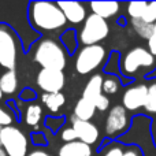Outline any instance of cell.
Returning <instances> with one entry per match:
<instances>
[{"mask_svg": "<svg viewBox=\"0 0 156 156\" xmlns=\"http://www.w3.org/2000/svg\"><path fill=\"white\" fill-rule=\"evenodd\" d=\"M30 22L34 27L44 32H55L67 23L62 10L56 3L52 2H34L29 10Z\"/></svg>", "mask_w": 156, "mask_h": 156, "instance_id": "1", "label": "cell"}, {"mask_svg": "<svg viewBox=\"0 0 156 156\" xmlns=\"http://www.w3.org/2000/svg\"><path fill=\"white\" fill-rule=\"evenodd\" d=\"M34 60L41 69H54L62 71L66 66V51L58 41L44 38L34 51Z\"/></svg>", "mask_w": 156, "mask_h": 156, "instance_id": "2", "label": "cell"}, {"mask_svg": "<svg viewBox=\"0 0 156 156\" xmlns=\"http://www.w3.org/2000/svg\"><path fill=\"white\" fill-rule=\"evenodd\" d=\"M0 147L7 156H26L29 141L22 130L10 125L0 129Z\"/></svg>", "mask_w": 156, "mask_h": 156, "instance_id": "3", "label": "cell"}, {"mask_svg": "<svg viewBox=\"0 0 156 156\" xmlns=\"http://www.w3.org/2000/svg\"><path fill=\"white\" fill-rule=\"evenodd\" d=\"M108 33H110L108 22L94 14H89L80 30V41L85 47L97 45L107 37Z\"/></svg>", "mask_w": 156, "mask_h": 156, "instance_id": "4", "label": "cell"}, {"mask_svg": "<svg viewBox=\"0 0 156 156\" xmlns=\"http://www.w3.org/2000/svg\"><path fill=\"white\" fill-rule=\"evenodd\" d=\"M105 56H107L105 48L100 44L83 47L76 55V70L82 76L92 73L103 65Z\"/></svg>", "mask_w": 156, "mask_h": 156, "instance_id": "5", "label": "cell"}, {"mask_svg": "<svg viewBox=\"0 0 156 156\" xmlns=\"http://www.w3.org/2000/svg\"><path fill=\"white\" fill-rule=\"evenodd\" d=\"M155 65V58L144 47H136L125 55L122 60V73L125 76H133L140 69H151Z\"/></svg>", "mask_w": 156, "mask_h": 156, "instance_id": "6", "label": "cell"}, {"mask_svg": "<svg viewBox=\"0 0 156 156\" xmlns=\"http://www.w3.org/2000/svg\"><path fill=\"white\" fill-rule=\"evenodd\" d=\"M18 58V41L14 33L0 26V67L14 70Z\"/></svg>", "mask_w": 156, "mask_h": 156, "instance_id": "7", "label": "cell"}, {"mask_svg": "<svg viewBox=\"0 0 156 156\" xmlns=\"http://www.w3.org/2000/svg\"><path fill=\"white\" fill-rule=\"evenodd\" d=\"M129 126V115L123 105H114L105 118V133L110 137L122 134Z\"/></svg>", "mask_w": 156, "mask_h": 156, "instance_id": "8", "label": "cell"}, {"mask_svg": "<svg viewBox=\"0 0 156 156\" xmlns=\"http://www.w3.org/2000/svg\"><path fill=\"white\" fill-rule=\"evenodd\" d=\"M37 85L44 93H59L65 86V74L60 70L41 69L37 76Z\"/></svg>", "mask_w": 156, "mask_h": 156, "instance_id": "9", "label": "cell"}, {"mask_svg": "<svg viewBox=\"0 0 156 156\" xmlns=\"http://www.w3.org/2000/svg\"><path fill=\"white\" fill-rule=\"evenodd\" d=\"M148 86L147 85H133L125 90L122 96V105L126 111H138L140 108L145 107Z\"/></svg>", "mask_w": 156, "mask_h": 156, "instance_id": "10", "label": "cell"}, {"mask_svg": "<svg viewBox=\"0 0 156 156\" xmlns=\"http://www.w3.org/2000/svg\"><path fill=\"white\" fill-rule=\"evenodd\" d=\"M73 129L76 130V134L78 141L92 145V144L97 143L100 137V132L97 129V126L94 123H92L90 121H80V119L73 118Z\"/></svg>", "mask_w": 156, "mask_h": 156, "instance_id": "11", "label": "cell"}, {"mask_svg": "<svg viewBox=\"0 0 156 156\" xmlns=\"http://www.w3.org/2000/svg\"><path fill=\"white\" fill-rule=\"evenodd\" d=\"M58 7L62 10L66 21L70 23H81L86 19V8L80 2H58Z\"/></svg>", "mask_w": 156, "mask_h": 156, "instance_id": "12", "label": "cell"}, {"mask_svg": "<svg viewBox=\"0 0 156 156\" xmlns=\"http://www.w3.org/2000/svg\"><path fill=\"white\" fill-rule=\"evenodd\" d=\"M89 5H90V10L93 11L92 14L105 19V21L108 18L115 16L121 10V4L118 2H90Z\"/></svg>", "mask_w": 156, "mask_h": 156, "instance_id": "13", "label": "cell"}, {"mask_svg": "<svg viewBox=\"0 0 156 156\" xmlns=\"http://www.w3.org/2000/svg\"><path fill=\"white\" fill-rule=\"evenodd\" d=\"M90 145L82 143V141H73V143H66L60 147L59 156H92Z\"/></svg>", "mask_w": 156, "mask_h": 156, "instance_id": "14", "label": "cell"}, {"mask_svg": "<svg viewBox=\"0 0 156 156\" xmlns=\"http://www.w3.org/2000/svg\"><path fill=\"white\" fill-rule=\"evenodd\" d=\"M103 78L100 74H94L89 78V81L86 82L85 85V89H83V93H82V97L86 100H90L93 101L97 96L103 93Z\"/></svg>", "mask_w": 156, "mask_h": 156, "instance_id": "15", "label": "cell"}, {"mask_svg": "<svg viewBox=\"0 0 156 156\" xmlns=\"http://www.w3.org/2000/svg\"><path fill=\"white\" fill-rule=\"evenodd\" d=\"M96 112V107H94L93 101L86 99H80L77 101L76 107H74V118L80 119V121H90L94 116Z\"/></svg>", "mask_w": 156, "mask_h": 156, "instance_id": "16", "label": "cell"}, {"mask_svg": "<svg viewBox=\"0 0 156 156\" xmlns=\"http://www.w3.org/2000/svg\"><path fill=\"white\" fill-rule=\"evenodd\" d=\"M18 89V77L15 70H7L0 76V90L3 94H12Z\"/></svg>", "mask_w": 156, "mask_h": 156, "instance_id": "17", "label": "cell"}, {"mask_svg": "<svg viewBox=\"0 0 156 156\" xmlns=\"http://www.w3.org/2000/svg\"><path fill=\"white\" fill-rule=\"evenodd\" d=\"M41 101L51 112H58L66 103V99L62 92H59V93H43Z\"/></svg>", "mask_w": 156, "mask_h": 156, "instance_id": "18", "label": "cell"}, {"mask_svg": "<svg viewBox=\"0 0 156 156\" xmlns=\"http://www.w3.org/2000/svg\"><path fill=\"white\" fill-rule=\"evenodd\" d=\"M41 118H43V108H41V105L36 104V103L27 105L26 112H25V122L29 126L37 127Z\"/></svg>", "mask_w": 156, "mask_h": 156, "instance_id": "19", "label": "cell"}, {"mask_svg": "<svg viewBox=\"0 0 156 156\" xmlns=\"http://www.w3.org/2000/svg\"><path fill=\"white\" fill-rule=\"evenodd\" d=\"M132 26L134 29V32L140 36L141 38H145L148 40L152 34V30H154V25H149L147 22H144L143 19H132Z\"/></svg>", "mask_w": 156, "mask_h": 156, "instance_id": "20", "label": "cell"}, {"mask_svg": "<svg viewBox=\"0 0 156 156\" xmlns=\"http://www.w3.org/2000/svg\"><path fill=\"white\" fill-rule=\"evenodd\" d=\"M148 3L147 2H132L127 4V15L132 19H141Z\"/></svg>", "mask_w": 156, "mask_h": 156, "instance_id": "21", "label": "cell"}, {"mask_svg": "<svg viewBox=\"0 0 156 156\" xmlns=\"http://www.w3.org/2000/svg\"><path fill=\"white\" fill-rule=\"evenodd\" d=\"M144 110L148 112L156 114V81L148 86V94H147V103Z\"/></svg>", "mask_w": 156, "mask_h": 156, "instance_id": "22", "label": "cell"}, {"mask_svg": "<svg viewBox=\"0 0 156 156\" xmlns=\"http://www.w3.org/2000/svg\"><path fill=\"white\" fill-rule=\"evenodd\" d=\"M121 88V83L115 77H108L103 81V92L105 94H115Z\"/></svg>", "mask_w": 156, "mask_h": 156, "instance_id": "23", "label": "cell"}, {"mask_svg": "<svg viewBox=\"0 0 156 156\" xmlns=\"http://www.w3.org/2000/svg\"><path fill=\"white\" fill-rule=\"evenodd\" d=\"M143 19L144 22H147V23L149 25H154L156 22V2H152V3H148V5H147L145 11H144L143 14Z\"/></svg>", "mask_w": 156, "mask_h": 156, "instance_id": "24", "label": "cell"}, {"mask_svg": "<svg viewBox=\"0 0 156 156\" xmlns=\"http://www.w3.org/2000/svg\"><path fill=\"white\" fill-rule=\"evenodd\" d=\"M93 104H94V107H96V110H99V111H105V110H108V107H110V99H108L105 94H100V96H97L96 99L93 100Z\"/></svg>", "mask_w": 156, "mask_h": 156, "instance_id": "25", "label": "cell"}, {"mask_svg": "<svg viewBox=\"0 0 156 156\" xmlns=\"http://www.w3.org/2000/svg\"><path fill=\"white\" fill-rule=\"evenodd\" d=\"M60 137H62V140L66 143H73V141H77V134H76V130L73 129V127H65V129L62 130V134H60Z\"/></svg>", "mask_w": 156, "mask_h": 156, "instance_id": "26", "label": "cell"}, {"mask_svg": "<svg viewBox=\"0 0 156 156\" xmlns=\"http://www.w3.org/2000/svg\"><path fill=\"white\" fill-rule=\"evenodd\" d=\"M12 123V116L8 111H5L3 107H0V127L10 126Z\"/></svg>", "mask_w": 156, "mask_h": 156, "instance_id": "27", "label": "cell"}, {"mask_svg": "<svg viewBox=\"0 0 156 156\" xmlns=\"http://www.w3.org/2000/svg\"><path fill=\"white\" fill-rule=\"evenodd\" d=\"M148 51L151 52L152 56H156V22L154 23V30H152L151 37L148 38Z\"/></svg>", "mask_w": 156, "mask_h": 156, "instance_id": "28", "label": "cell"}, {"mask_svg": "<svg viewBox=\"0 0 156 156\" xmlns=\"http://www.w3.org/2000/svg\"><path fill=\"white\" fill-rule=\"evenodd\" d=\"M103 156H123V149H122V147H119V145L108 147V148L104 151Z\"/></svg>", "mask_w": 156, "mask_h": 156, "instance_id": "29", "label": "cell"}, {"mask_svg": "<svg viewBox=\"0 0 156 156\" xmlns=\"http://www.w3.org/2000/svg\"><path fill=\"white\" fill-rule=\"evenodd\" d=\"M123 156H143V155H141L140 149L133 147V148H129V149H126V151H123Z\"/></svg>", "mask_w": 156, "mask_h": 156, "instance_id": "30", "label": "cell"}, {"mask_svg": "<svg viewBox=\"0 0 156 156\" xmlns=\"http://www.w3.org/2000/svg\"><path fill=\"white\" fill-rule=\"evenodd\" d=\"M26 156H52V155L48 154V152H45V151H41V149H34V151L27 154Z\"/></svg>", "mask_w": 156, "mask_h": 156, "instance_id": "31", "label": "cell"}, {"mask_svg": "<svg viewBox=\"0 0 156 156\" xmlns=\"http://www.w3.org/2000/svg\"><path fill=\"white\" fill-rule=\"evenodd\" d=\"M0 156H7V154H5L4 151H3V148L0 147Z\"/></svg>", "mask_w": 156, "mask_h": 156, "instance_id": "32", "label": "cell"}, {"mask_svg": "<svg viewBox=\"0 0 156 156\" xmlns=\"http://www.w3.org/2000/svg\"><path fill=\"white\" fill-rule=\"evenodd\" d=\"M2 97H3V93H2V90H0V99H2Z\"/></svg>", "mask_w": 156, "mask_h": 156, "instance_id": "33", "label": "cell"}, {"mask_svg": "<svg viewBox=\"0 0 156 156\" xmlns=\"http://www.w3.org/2000/svg\"><path fill=\"white\" fill-rule=\"evenodd\" d=\"M155 134H156V125H155Z\"/></svg>", "mask_w": 156, "mask_h": 156, "instance_id": "34", "label": "cell"}, {"mask_svg": "<svg viewBox=\"0 0 156 156\" xmlns=\"http://www.w3.org/2000/svg\"><path fill=\"white\" fill-rule=\"evenodd\" d=\"M0 129H2V127H0Z\"/></svg>", "mask_w": 156, "mask_h": 156, "instance_id": "35", "label": "cell"}]
</instances>
